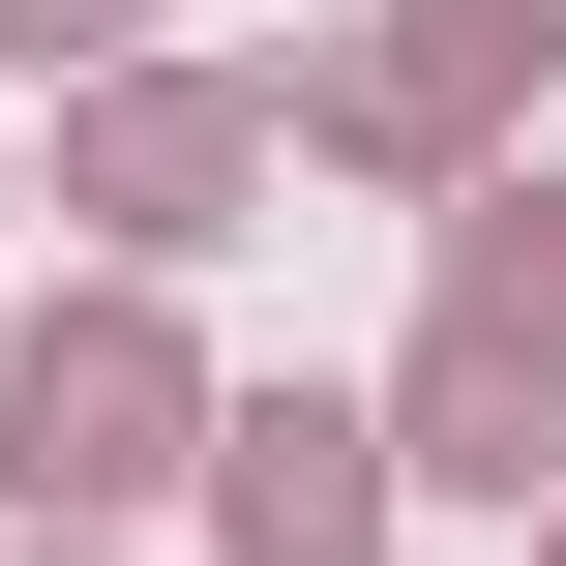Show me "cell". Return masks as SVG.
Segmentation results:
<instances>
[{
	"mask_svg": "<svg viewBox=\"0 0 566 566\" xmlns=\"http://www.w3.org/2000/svg\"><path fill=\"white\" fill-rule=\"evenodd\" d=\"M507 418H566V239H478V298H448V478H537Z\"/></svg>",
	"mask_w": 566,
	"mask_h": 566,
	"instance_id": "cell-1",
	"label": "cell"
},
{
	"mask_svg": "<svg viewBox=\"0 0 566 566\" xmlns=\"http://www.w3.org/2000/svg\"><path fill=\"white\" fill-rule=\"evenodd\" d=\"M358 507H388L358 418H239V566H358Z\"/></svg>",
	"mask_w": 566,
	"mask_h": 566,
	"instance_id": "cell-2",
	"label": "cell"
},
{
	"mask_svg": "<svg viewBox=\"0 0 566 566\" xmlns=\"http://www.w3.org/2000/svg\"><path fill=\"white\" fill-rule=\"evenodd\" d=\"M149 418H179L149 328H60V358H30V478H149Z\"/></svg>",
	"mask_w": 566,
	"mask_h": 566,
	"instance_id": "cell-3",
	"label": "cell"
},
{
	"mask_svg": "<svg viewBox=\"0 0 566 566\" xmlns=\"http://www.w3.org/2000/svg\"><path fill=\"white\" fill-rule=\"evenodd\" d=\"M60 30H119V0H0V60H60Z\"/></svg>",
	"mask_w": 566,
	"mask_h": 566,
	"instance_id": "cell-4",
	"label": "cell"
}]
</instances>
